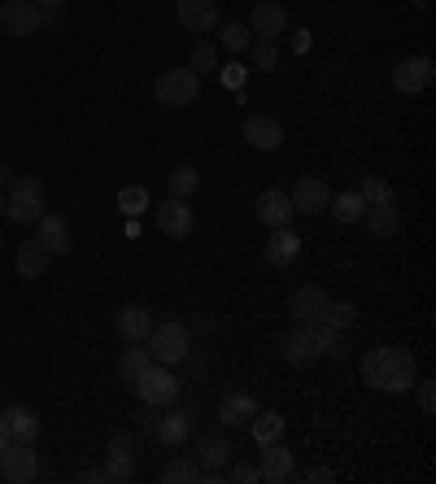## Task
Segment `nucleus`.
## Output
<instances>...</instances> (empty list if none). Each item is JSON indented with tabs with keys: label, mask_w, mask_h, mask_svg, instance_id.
Masks as SVG:
<instances>
[{
	"label": "nucleus",
	"mask_w": 436,
	"mask_h": 484,
	"mask_svg": "<svg viewBox=\"0 0 436 484\" xmlns=\"http://www.w3.org/2000/svg\"><path fill=\"white\" fill-rule=\"evenodd\" d=\"M48 262H53V253L44 249L40 236H35V241H22L18 253H14V266H18L22 280H40L44 271H48Z\"/></svg>",
	"instance_id": "obj_21"
},
{
	"label": "nucleus",
	"mask_w": 436,
	"mask_h": 484,
	"mask_svg": "<svg viewBox=\"0 0 436 484\" xmlns=\"http://www.w3.org/2000/svg\"><path fill=\"white\" fill-rule=\"evenodd\" d=\"M166 188H171V197H193L196 188H201V171L196 166H174L171 171V179H166Z\"/></svg>",
	"instance_id": "obj_33"
},
{
	"label": "nucleus",
	"mask_w": 436,
	"mask_h": 484,
	"mask_svg": "<svg viewBox=\"0 0 436 484\" xmlns=\"http://www.w3.org/2000/svg\"><path fill=\"white\" fill-rule=\"evenodd\" d=\"M0 219H5V197H0Z\"/></svg>",
	"instance_id": "obj_49"
},
{
	"label": "nucleus",
	"mask_w": 436,
	"mask_h": 484,
	"mask_svg": "<svg viewBox=\"0 0 436 484\" xmlns=\"http://www.w3.org/2000/svg\"><path fill=\"white\" fill-rule=\"evenodd\" d=\"M262 480L271 484H288L292 476H297V454L288 449V445H280V440H271V445H262V462H258Z\"/></svg>",
	"instance_id": "obj_12"
},
{
	"label": "nucleus",
	"mask_w": 436,
	"mask_h": 484,
	"mask_svg": "<svg viewBox=\"0 0 436 484\" xmlns=\"http://www.w3.org/2000/svg\"><path fill=\"white\" fill-rule=\"evenodd\" d=\"M35 9H44V14H62V0H31Z\"/></svg>",
	"instance_id": "obj_44"
},
{
	"label": "nucleus",
	"mask_w": 436,
	"mask_h": 484,
	"mask_svg": "<svg viewBox=\"0 0 436 484\" xmlns=\"http://www.w3.org/2000/svg\"><path fill=\"white\" fill-rule=\"evenodd\" d=\"M232 440L227 437H218V432H210V437H201L196 440V462H201V471H205V480L214 484V480H223V467L232 462Z\"/></svg>",
	"instance_id": "obj_10"
},
{
	"label": "nucleus",
	"mask_w": 436,
	"mask_h": 484,
	"mask_svg": "<svg viewBox=\"0 0 436 484\" xmlns=\"http://www.w3.org/2000/svg\"><path fill=\"white\" fill-rule=\"evenodd\" d=\"M174 18L193 35H210L218 26V0H174Z\"/></svg>",
	"instance_id": "obj_9"
},
{
	"label": "nucleus",
	"mask_w": 436,
	"mask_h": 484,
	"mask_svg": "<svg viewBox=\"0 0 436 484\" xmlns=\"http://www.w3.org/2000/svg\"><path fill=\"white\" fill-rule=\"evenodd\" d=\"M292 214H297V210H292V201H288L283 188H266L258 197V219L266 222V227H288Z\"/></svg>",
	"instance_id": "obj_20"
},
{
	"label": "nucleus",
	"mask_w": 436,
	"mask_h": 484,
	"mask_svg": "<svg viewBox=\"0 0 436 484\" xmlns=\"http://www.w3.org/2000/svg\"><path fill=\"white\" fill-rule=\"evenodd\" d=\"M5 423H9V437L14 440H26V445H35V437H40V415H35V410H26V406H9V410H5Z\"/></svg>",
	"instance_id": "obj_26"
},
{
	"label": "nucleus",
	"mask_w": 436,
	"mask_h": 484,
	"mask_svg": "<svg viewBox=\"0 0 436 484\" xmlns=\"http://www.w3.org/2000/svg\"><path fill=\"white\" fill-rule=\"evenodd\" d=\"M362 384L367 389H380L389 397H401L414 389L419 380V367H414V353L397 350V345H380V350H367L362 353Z\"/></svg>",
	"instance_id": "obj_1"
},
{
	"label": "nucleus",
	"mask_w": 436,
	"mask_h": 484,
	"mask_svg": "<svg viewBox=\"0 0 436 484\" xmlns=\"http://www.w3.org/2000/svg\"><path fill=\"white\" fill-rule=\"evenodd\" d=\"M288 201H292V210H297V214H327L332 188H327L319 175H302V179H297V188L288 193Z\"/></svg>",
	"instance_id": "obj_13"
},
{
	"label": "nucleus",
	"mask_w": 436,
	"mask_h": 484,
	"mask_svg": "<svg viewBox=\"0 0 436 484\" xmlns=\"http://www.w3.org/2000/svg\"><path fill=\"white\" fill-rule=\"evenodd\" d=\"M283 358L292 362V367H305V362H314V358H323V350H319V341H314V331L305 328V323H297V331L283 341Z\"/></svg>",
	"instance_id": "obj_25"
},
{
	"label": "nucleus",
	"mask_w": 436,
	"mask_h": 484,
	"mask_svg": "<svg viewBox=\"0 0 436 484\" xmlns=\"http://www.w3.org/2000/svg\"><path fill=\"white\" fill-rule=\"evenodd\" d=\"M362 222H367V232L375 241H389V236H397V205H371Z\"/></svg>",
	"instance_id": "obj_28"
},
{
	"label": "nucleus",
	"mask_w": 436,
	"mask_h": 484,
	"mask_svg": "<svg viewBox=\"0 0 436 484\" xmlns=\"http://www.w3.org/2000/svg\"><path fill=\"white\" fill-rule=\"evenodd\" d=\"M118 210H123L127 219H135V214H144V210H149V188H140V183H131V188H123V193H118Z\"/></svg>",
	"instance_id": "obj_36"
},
{
	"label": "nucleus",
	"mask_w": 436,
	"mask_h": 484,
	"mask_svg": "<svg viewBox=\"0 0 436 484\" xmlns=\"http://www.w3.org/2000/svg\"><path fill=\"white\" fill-rule=\"evenodd\" d=\"M153 367V353L140 345V341H127V350H123V358H118V371H123V380H135V375H144Z\"/></svg>",
	"instance_id": "obj_29"
},
{
	"label": "nucleus",
	"mask_w": 436,
	"mask_h": 484,
	"mask_svg": "<svg viewBox=\"0 0 436 484\" xmlns=\"http://www.w3.org/2000/svg\"><path fill=\"white\" fill-rule=\"evenodd\" d=\"M0 188H14V171L9 166H0Z\"/></svg>",
	"instance_id": "obj_45"
},
{
	"label": "nucleus",
	"mask_w": 436,
	"mask_h": 484,
	"mask_svg": "<svg viewBox=\"0 0 436 484\" xmlns=\"http://www.w3.org/2000/svg\"><path fill=\"white\" fill-rule=\"evenodd\" d=\"M188 70H196V74H210V70H218V53H214V44H201L193 48V62H188Z\"/></svg>",
	"instance_id": "obj_38"
},
{
	"label": "nucleus",
	"mask_w": 436,
	"mask_h": 484,
	"mask_svg": "<svg viewBox=\"0 0 436 484\" xmlns=\"http://www.w3.org/2000/svg\"><path fill=\"white\" fill-rule=\"evenodd\" d=\"M432 79H436L432 57H406V62H397V66H392V88L406 92V96L423 92Z\"/></svg>",
	"instance_id": "obj_11"
},
{
	"label": "nucleus",
	"mask_w": 436,
	"mask_h": 484,
	"mask_svg": "<svg viewBox=\"0 0 436 484\" xmlns=\"http://www.w3.org/2000/svg\"><path fill=\"white\" fill-rule=\"evenodd\" d=\"M244 140L253 144V149H262V153H275L283 144V127L280 118H266V114H253L249 123H244Z\"/></svg>",
	"instance_id": "obj_16"
},
{
	"label": "nucleus",
	"mask_w": 436,
	"mask_h": 484,
	"mask_svg": "<svg viewBox=\"0 0 436 484\" xmlns=\"http://www.w3.org/2000/svg\"><path fill=\"white\" fill-rule=\"evenodd\" d=\"M157 227H162L171 241H188L196 227V214H193V205H188V197L162 201V205H157Z\"/></svg>",
	"instance_id": "obj_8"
},
{
	"label": "nucleus",
	"mask_w": 436,
	"mask_h": 484,
	"mask_svg": "<svg viewBox=\"0 0 436 484\" xmlns=\"http://www.w3.org/2000/svg\"><path fill=\"white\" fill-rule=\"evenodd\" d=\"M227 480H236V484H258V480H262L258 462H232V471H227Z\"/></svg>",
	"instance_id": "obj_40"
},
{
	"label": "nucleus",
	"mask_w": 436,
	"mask_h": 484,
	"mask_svg": "<svg viewBox=\"0 0 436 484\" xmlns=\"http://www.w3.org/2000/svg\"><path fill=\"white\" fill-rule=\"evenodd\" d=\"M292 48H297V53H305V48H310V31H302V35L292 40Z\"/></svg>",
	"instance_id": "obj_46"
},
{
	"label": "nucleus",
	"mask_w": 436,
	"mask_h": 484,
	"mask_svg": "<svg viewBox=\"0 0 436 484\" xmlns=\"http://www.w3.org/2000/svg\"><path fill=\"white\" fill-rule=\"evenodd\" d=\"M0 26H5V35L26 40V35H35L44 26V9H35L31 0H5L0 5Z\"/></svg>",
	"instance_id": "obj_7"
},
{
	"label": "nucleus",
	"mask_w": 436,
	"mask_h": 484,
	"mask_svg": "<svg viewBox=\"0 0 436 484\" xmlns=\"http://www.w3.org/2000/svg\"><path fill=\"white\" fill-rule=\"evenodd\" d=\"M249 432H253V440H258V449L262 445H271V440H280L283 437V415H253L249 419Z\"/></svg>",
	"instance_id": "obj_32"
},
{
	"label": "nucleus",
	"mask_w": 436,
	"mask_h": 484,
	"mask_svg": "<svg viewBox=\"0 0 436 484\" xmlns=\"http://www.w3.org/2000/svg\"><path fill=\"white\" fill-rule=\"evenodd\" d=\"M35 476H40V459H35V449H31L26 440H9V445L0 449V480L31 484Z\"/></svg>",
	"instance_id": "obj_6"
},
{
	"label": "nucleus",
	"mask_w": 436,
	"mask_h": 484,
	"mask_svg": "<svg viewBox=\"0 0 436 484\" xmlns=\"http://www.w3.org/2000/svg\"><path fill=\"white\" fill-rule=\"evenodd\" d=\"M105 454H109L105 467L114 480H131V476H135V440L131 437H109Z\"/></svg>",
	"instance_id": "obj_23"
},
{
	"label": "nucleus",
	"mask_w": 436,
	"mask_h": 484,
	"mask_svg": "<svg viewBox=\"0 0 436 484\" xmlns=\"http://www.w3.org/2000/svg\"><path fill=\"white\" fill-rule=\"evenodd\" d=\"M79 480L84 484H105V480H114V476H109V467H87V471H79Z\"/></svg>",
	"instance_id": "obj_41"
},
{
	"label": "nucleus",
	"mask_w": 436,
	"mask_h": 484,
	"mask_svg": "<svg viewBox=\"0 0 436 484\" xmlns=\"http://www.w3.org/2000/svg\"><path fill=\"white\" fill-rule=\"evenodd\" d=\"M35 227H40V241H44V249H48L53 258H57V253L65 258V253L74 249V244H70V222H65L62 214H40Z\"/></svg>",
	"instance_id": "obj_24"
},
{
	"label": "nucleus",
	"mask_w": 436,
	"mask_h": 484,
	"mask_svg": "<svg viewBox=\"0 0 436 484\" xmlns=\"http://www.w3.org/2000/svg\"><path fill=\"white\" fill-rule=\"evenodd\" d=\"M44 214V179L40 175H14V193L5 197V219L9 222H40Z\"/></svg>",
	"instance_id": "obj_2"
},
{
	"label": "nucleus",
	"mask_w": 436,
	"mask_h": 484,
	"mask_svg": "<svg viewBox=\"0 0 436 484\" xmlns=\"http://www.w3.org/2000/svg\"><path fill=\"white\" fill-rule=\"evenodd\" d=\"M327 214L336 222H362V214H367V201L358 197V188L353 193H341V197L327 201Z\"/></svg>",
	"instance_id": "obj_27"
},
{
	"label": "nucleus",
	"mask_w": 436,
	"mask_h": 484,
	"mask_svg": "<svg viewBox=\"0 0 436 484\" xmlns=\"http://www.w3.org/2000/svg\"><path fill=\"white\" fill-rule=\"evenodd\" d=\"M244 26L253 31V40H275V35H283V31H288V9H283V5H275V0H258Z\"/></svg>",
	"instance_id": "obj_14"
},
{
	"label": "nucleus",
	"mask_w": 436,
	"mask_h": 484,
	"mask_svg": "<svg viewBox=\"0 0 436 484\" xmlns=\"http://www.w3.org/2000/svg\"><path fill=\"white\" fill-rule=\"evenodd\" d=\"M149 432L162 445H183V440L193 437V410H166L162 419H153Z\"/></svg>",
	"instance_id": "obj_19"
},
{
	"label": "nucleus",
	"mask_w": 436,
	"mask_h": 484,
	"mask_svg": "<svg viewBox=\"0 0 436 484\" xmlns=\"http://www.w3.org/2000/svg\"><path fill=\"white\" fill-rule=\"evenodd\" d=\"M358 197L367 201V210H371V205H392L389 179H384V175H362V179H358Z\"/></svg>",
	"instance_id": "obj_31"
},
{
	"label": "nucleus",
	"mask_w": 436,
	"mask_h": 484,
	"mask_svg": "<svg viewBox=\"0 0 436 484\" xmlns=\"http://www.w3.org/2000/svg\"><path fill=\"white\" fill-rule=\"evenodd\" d=\"M323 323H332V328H336V331L353 328V323H358V306H353V301H327V310H323Z\"/></svg>",
	"instance_id": "obj_35"
},
{
	"label": "nucleus",
	"mask_w": 436,
	"mask_h": 484,
	"mask_svg": "<svg viewBox=\"0 0 436 484\" xmlns=\"http://www.w3.org/2000/svg\"><path fill=\"white\" fill-rule=\"evenodd\" d=\"M302 258V236L292 227H271V241H266V262L271 266H292Z\"/></svg>",
	"instance_id": "obj_17"
},
{
	"label": "nucleus",
	"mask_w": 436,
	"mask_h": 484,
	"mask_svg": "<svg viewBox=\"0 0 436 484\" xmlns=\"http://www.w3.org/2000/svg\"><path fill=\"white\" fill-rule=\"evenodd\" d=\"M218 44L232 48V53H249V44H253V31L244 23H223L218 26Z\"/></svg>",
	"instance_id": "obj_34"
},
{
	"label": "nucleus",
	"mask_w": 436,
	"mask_h": 484,
	"mask_svg": "<svg viewBox=\"0 0 436 484\" xmlns=\"http://www.w3.org/2000/svg\"><path fill=\"white\" fill-rule=\"evenodd\" d=\"M253 415H258V401H253V393H223V397H218L214 419L223 423V428H240V423H249Z\"/></svg>",
	"instance_id": "obj_15"
},
{
	"label": "nucleus",
	"mask_w": 436,
	"mask_h": 484,
	"mask_svg": "<svg viewBox=\"0 0 436 484\" xmlns=\"http://www.w3.org/2000/svg\"><path fill=\"white\" fill-rule=\"evenodd\" d=\"M414 401H419V410L432 419L436 410V389H432V380H414Z\"/></svg>",
	"instance_id": "obj_39"
},
{
	"label": "nucleus",
	"mask_w": 436,
	"mask_h": 484,
	"mask_svg": "<svg viewBox=\"0 0 436 484\" xmlns=\"http://www.w3.org/2000/svg\"><path fill=\"white\" fill-rule=\"evenodd\" d=\"M144 350L153 353V362H162V367H179V362L193 353V336H188L183 323H153Z\"/></svg>",
	"instance_id": "obj_3"
},
{
	"label": "nucleus",
	"mask_w": 436,
	"mask_h": 484,
	"mask_svg": "<svg viewBox=\"0 0 436 484\" xmlns=\"http://www.w3.org/2000/svg\"><path fill=\"white\" fill-rule=\"evenodd\" d=\"M327 297L323 288H314V284H305V288H297L292 292V306H288V314L297 319V323H319L323 319V310H327Z\"/></svg>",
	"instance_id": "obj_18"
},
{
	"label": "nucleus",
	"mask_w": 436,
	"mask_h": 484,
	"mask_svg": "<svg viewBox=\"0 0 436 484\" xmlns=\"http://www.w3.org/2000/svg\"><path fill=\"white\" fill-rule=\"evenodd\" d=\"M196 480H205V471H201L196 459H174L162 467V484H196Z\"/></svg>",
	"instance_id": "obj_30"
},
{
	"label": "nucleus",
	"mask_w": 436,
	"mask_h": 484,
	"mask_svg": "<svg viewBox=\"0 0 436 484\" xmlns=\"http://www.w3.org/2000/svg\"><path fill=\"white\" fill-rule=\"evenodd\" d=\"M249 57H253V70H275L280 48H275V40H253V44H249Z\"/></svg>",
	"instance_id": "obj_37"
},
{
	"label": "nucleus",
	"mask_w": 436,
	"mask_h": 484,
	"mask_svg": "<svg viewBox=\"0 0 436 484\" xmlns=\"http://www.w3.org/2000/svg\"><path fill=\"white\" fill-rule=\"evenodd\" d=\"M414 9H419V14H423V9H428V0H414Z\"/></svg>",
	"instance_id": "obj_48"
},
{
	"label": "nucleus",
	"mask_w": 436,
	"mask_h": 484,
	"mask_svg": "<svg viewBox=\"0 0 436 484\" xmlns=\"http://www.w3.org/2000/svg\"><path fill=\"white\" fill-rule=\"evenodd\" d=\"M305 480H310V484H332L336 476H332L327 467H314V471H305Z\"/></svg>",
	"instance_id": "obj_43"
},
{
	"label": "nucleus",
	"mask_w": 436,
	"mask_h": 484,
	"mask_svg": "<svg viewBox=\"0 0 436 484\" xmlns=\"http://www.w3.org/2000/svg\"><path fill=\"white\" fill-rule=\"evenodd\" d=\"M131 384H135V393H140L144 406H171L174 397H179V380H174V371L162 367V362H153L149 371L135 375Z\"/></svg>",
	"instance_id": "obj_5"
},
{
	"label": "nucleus",
	"mask_w": 436,
	"mask_h": 484,
	"mask_svg": "<svg viewBox=\"0 0 436 484\" xmlns=\"http://www.w3.org/2000/svg\"><path fill=\"white\" fill-rule=\"evenodd\" d=\"M153 96H157V105H166V110H188L196 96H201V74L188 66L162 70V79L153 84Z\"/></svg>",
	"instance_id": "obj_4"
},
{
	"label": "nucleus",
	"mask_w": 436,
	"mask_h": 484,
	"mask_svg": "<svg viewBox=\"0 0 436 484\" xmlns=\"http://www.w3.org/2000/svg\"><path fill=\"white\" fill-rule=\"evenodd\" d=\"M9 440H14V437H9V423H5V419H0V449H5V445H9Z\"/></svg>",
	"instance_id": "obj_47"
},
{
	"label": "nucleus",
	"mask_w": 436,
	"mask_h": 484,
	"mask_svg": "<svg viewBox=\"0 0 436 484\" xmlns=\"http://www.w3.org/2000/svg\"><path fill=\"white\" fill-rule=\"evenodd\" d=\"M114 328H118V336L123 341H149V331H153V314L144 306H123L118 314H114Z\"/></svg>",
	"instance_id": "obj_22"
},
{
	"label": "nucleus",
	"mask_w": 436,
	"mask_h": 484,
	"mask_svg": "<svg viewBox=\"0 0 436 484\" xmlns=\"http://www.w3.org/2000/svg\"><path fill=\"white\" fill-rule=\"evenodd\" d=\"M244 74H249V70H244V66L236 62V66L223 70V84H227V88H240V84H244Z\"/></svg>",
	"instance_id": "obj_42"
}]
</instances>
